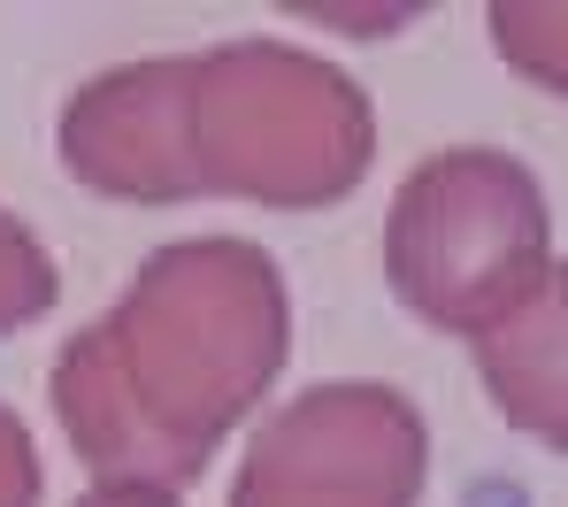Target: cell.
I'll return each mask as SVG.
<instances>
[{
	"label": "cell",
	"instance_id": "2",
	"mask_svg": "<svg viewBox=\"0 0 568 507\" xmlns=\"http://www.w3.org/2000/svg\"><path fill=\"white\" fill-rule=\"evenodd\" d=\"M469 354L499 415L523 438L568 454V270H546L484 338H469Z\"/></svg>",
	"mask_w": 568,
	"mask_h": 507
},
{
	"label": "cell",
	"instance_id": "1",
	"mask_svg": "<svg viewBox=\"0 0 568 507\" xmlns=\"http://www.w3.org/2000/svg\"><path fill=\"white\" fill-rule=\"evenodd\" d=\"M554 207L538 178L499 146H454L423 162L384 223V270L407 315L430 331L484 338L554 262Z\"/></svg>",
	"mask_w": 568,
	"mask_h": 507
}]
</instances>
